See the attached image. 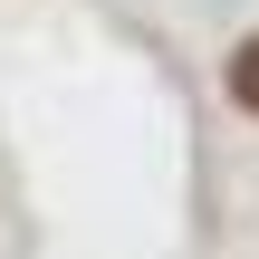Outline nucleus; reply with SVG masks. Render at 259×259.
<instances>
[{"instance_id":"f257e3e1","label":"nucleus","mask_w":259,"mask_h":259,"mask_svg":"<svg viewBox=\"0 0 259 259\" xmlns=\"http://www.w3.org/2000/svg\"><path fill=\"white\" fill-rule=\"evenodd\" d=\"M231 96L259 115V38H240V58H231Z\"/></svg>"}]
</instances>
